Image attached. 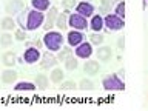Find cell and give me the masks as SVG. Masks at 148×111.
Instances as JSON below:
<instances>
[{"mask_svg":"<svg viewBox=\"0 0 148 111\" xmlns=\"http://www.w3.org/2000/svg\"><path fill=\"white\" fill-rule=\"evenodd\" d=\"M43 43L46 45V48L51 49V51H59L62 43H63V37H62L60 32L49 31L48 34L43 37Z\"/></svg>","mask_w":148,"mask_h":111,"instance_id":"cell-1","label":"cell"},{"mask_svg":"<svg viewBox=\"0 0 148 111\" xmlns=\"http://www.w3.org/2000/svg\"><path fill=\"white\" fill-rule=\"evenodd\" d=\"M42 22H43V14L39 12V9H37V11H31L29 14H28L26 28L31 29V31H34V29H37V28L42 25Z\"/></svg>","mask_w":148,"mask_h":111,"instance_id":"cell-2","label":"cell"},{"mask_svg":"<svg viewBox=\"0 0 148 111\" xmlns=\"http://www.w3.org/2000/svg\"><path fill=\"white\" fill-rule=\"evenodd\" d=\"M103 88L105 90H111V91H122L125 88V85L116 74H113V76L106 77L103 80Z\"/></svg>","mask_w":148,"mask_h":111,"instance_id":"cell-3","label":"cell"},{"mask_svg":"<svg viewBox=\"0 0 148 111\" xmlns=\"http://www.w3.org/2000/svg\"><path fill=\"white\" fill-rule=\"evenodd\" d=\"M105 25L108 26V29L111 31H117V29H122L123 28V20L122 17H119L117 14H108V16L105 17Z\"/></svg>","mask_w":148,"mask_h":111,"instance_id":"cell-4","label":"cell"},{"mask_svg":"<svg viewBox=\"0 0 148 111\" xmlns=\"http://www.w3.org/2000/svg\"><path fill=\"white\" fill-rule=\"evenodd\" d=\"M69 25L73 28H76V29H85L88 23H86V18L82 14H73L69 17Z\"/></svg>","mask_w":148,"mask_h":111,"instance_id":"cell-5","label":"cell"},{"mask_svg":"<svg viewBox=\"0 0 148 111\" xmlns=\"http://www.w3.org/2000/svg\"><path fill=\"white\" fill-rule=\"evenodd\" d=\"M76 54L77 57H82V59H86L90 57V56L92 54V49H91V43H80L77 45V49H76Z\"/></svg>","mask_w":148,"mask_h":111,"instance_id":"cell-6","label":"cell"},{"mask_svg":"<svg viewBox=\"0 0 148 111\" xmlns=\"http://www.w3.org/2000/svg\"><path fill=\"white\" fill-rule=\"evenodd\" d=\"M23 59H25L28 63H36L37 60L40 59L39 49H37V48H28L25 51V54H23Z\"/></svg>","mask_w":148,"mask_h":111,"instance_id":"cell-7","label":"cell"},{"mask_svg":"<svg viewBox=\"0 0 148 111\" xmlns=\"http://www.w3.org/2000/svg\"><path fill=\"white\" fill-rule=\"evenodd\" d=\"M56 63H57V59H56L53 54L46 53V54H43V59H42V63H40V66L43 68V69H49V68L56 66Z\"/></svg>","mask_w":148,"mask_h":111,"instance_id":"cell-8","label":"cell"},{"mask_svg":"<svg viewBox=\"0 0 148 111\" xmlns=\"http://www.w3.org/2000/svg\"><path fill=\"white\" fill-rule=\"evenodd\" d=\"M23 6H25V3H23L22 0H11V2L6 5V12L8 14H16V12L20 11V9H23Z\"/></svg>","mask_w":148,"mask_h":111,"instance_id":"cell-9","label":"cell"},{"mask_svg":"<svg viewBox=\"0 0 148 111\" xmlns=\"http://www.w3.org/2000/svg\"><path fill=\"white\" fill-rule=\"evenodd\" d=\"M77 12L82 14L83 17H90L91 14L94 12V8H92V5L83 2V3H80V5H77Z\"/></svg>","mask_w":148,"mask_h":111,"instance_id":"cell-10","label":"cell"},{"mask_svg":"<svg viewBox=\"0 0 148 111\" xmlns=\"http://www.w3.org/2000/svg\"><path fill=\"white\" fill-rule=\"evenodd\" d=\"M56 16H57V9H56V8H51V9H49V12H48V16H46V23L43 25L46 31H49L51 28L54 26V20H56Z\"/></svg>","mask_w":148,"mask_h":111,"instance_id":"cell-11","label":"cell"},{"mask_svg":"<svg viewBox=\"0 0 148 111\" xmlns=\"http://www.w3.org/2000/svg\"><path fill=\"white\" fill-rule=\"evenodd\" d=\"M82 40H83V36L80 34V32H77V31H71L68 34V42H69V45H73V46L80 45Z\"/></svg>","mask_w":148,"mask_h":111,"instance_id":"cell-12","label":"cell"},{"mask_svg":"<svg viewBox=\"0 0 148 111\" xmlns=\"http://www.w3.org/2000/svg\"><path fill=\"white\" fill-rule=\"evenodd\" d=\"M16 79H17V73L12 71V69H6V71H3V74H2L3 83H12Z\"/></svg>","mask_w":148,"mask_h":111,"instance_id":"cell-13","label":"cell"},{"mask_svg":"<svg viewBox=\"0 0 148 111\" xmlns=\"http://www.w3.org/2000/svg\"><path fill=\"white\" fill-rule=\"evenodd\" d=\"M85 73L86 74H97V73H99V63L94 62V60L86 62L85 63Z\"/></svg>","mask_w":148,"mask_h":111,"instance_id":"cell-14","label":"cell"},{"mask_svg":"<svg viewBox=\"0 0 148 111\" xmlns=\"http://www.w3.org/2000/svg\"><path fill=\"white\" fill-rule=\"evenodd\" d=\"M97 57H99V60H102V62H105V60H108L111 57V49L108 48V46H103V48H99V51H97Z\"/></svg>","mask_w":148,"mask_h":111,"instance_id":"cell-15","label":"cell"},{"mask_svg":"<svg viewBox=\"0 0 148 111\" xmlns=\"http://www.w3.org/2000/svg\"><path fill=\"white\" fill-rule=\"evenodd\" d=\"M3 63L6 65V66H12V65H16V54H14L12 51L5 53L3 54Z\"/></svg>","mask_w":148,"mask_h":111,"instance_id":"cell-16","label":"cell"},{"mask_svg":"<svg viewBox=\"0 0 148 111\" xmlns=\"http://www.w3.org/2000/svg\"><path fill=\"white\" fill-rule=\"evenodd\" d=\"M102 26H103V18H102L100 16H94L91 20V28L94 31H100Z\"/></svg>","mask_w":148,"mask_h":111,"instance_id":"cell-17","label":"cell"},{"mask_svg":"<svg viewBox=\"0 0 148 111\" xmlns=\"http://www.w3.org/2000/svg\"><path fill=\"white\" fill-rule=\"evenodd\" d=\"M62 79H63V71L60 68H54L53 73H51V80L54 83H59V82H62Z\"/></svg>","mask_w":148,"mask_h":111,"instance_id":"cell-18","label":"cell"},{"mask_svg":"<svg viewBox=\"0 0 148 111\" xmlns=\"http://www.w3.org/2000/svg\"><path fill=\"white\" fill-rule=\"evenodd\" d=\"M36 85L40 88V90H46L48 88V79H46V76H43V74H40V76L36 77Z\"/></svg>","mask_w":148,"mask_h":111,"instance_id":"cell-19","label":"cell"},{"mask_svg":"<svg viewBox=\"0 0 148 111\" xmlns=\"http://www.w3.org/2000/svg\"><path fill=\"white\" fill-rule=\"evenodd\" d=\"M48 5H49V0H32V6H34L36 9H39V11L46 9Z\"/></svg>","mask_w":148,"mask_h":111,"instance_id":"cell-20","label":"cell"},{"mask_svg":"<svg viewBox=\"0 0 148 111\" xmlns=\"http://www.w3.org/2000/svg\"><path fill=\"white\" fill-rule=\"evenodd\" d=\"M56 26H57L59 29H62V31L68 26V25H66V12H62V14L59 16L57 22H56Z\"/></svg>","mask_w":148,"mask_h":111,"instance_id":"cell-21","label":"cell"},{"mask_svg":"<svg viewBox=\"0 0 148 111\" xmlns=\"http://www.w3.org/2000/svg\"><path fill=\"white\" fill-rule=\"evenodd\" d=\"M16 90L17 91H23V90L32 91V90H36V85H34V83H29V82H20V83H17Z\"/></svg>","mask_w":148,"mask_h":111,"instance_id":"cell-22","label":"cell"},{"mask_svg":"<svg viewBox=\"0 0 148 111\" xmlns=\"http://www.w3.org/2000/svg\"><path fill=\"white\" fill-rule=\"evenodd\" d=\"M14 26H16V23H14V20L11 17H5L2 20V28H3V29L8 31V29H12Z\"/></svg>","mask_w":148,"mask_h":111,"instance_id":"cell-23","label":"cell"},{"mask_svg":"<svg viewBox=\"0 0 148 111\" xmlns=\"http://www.w3.org/2000/svg\"><path fill=\"white\" fill-rule=\"evenodd\" d=\"M69 56H71V49H69V48H62V51H60L59 56H57V59L60 60V62H65Z\"/></svg>","mask_w":148,"mask_h":111,"instance_id":"cell-24","label":"cell"},{"mask_svg":"<svg viewBox=\"0 0 148 111\" xmlns=\"http://www.w3.org/2000/svg\"><path fill=\"white\" fill-rule=\"evenodd\" d=\"M12 43V36L9 34H2L0 36V45L2 46H9Z\"/></svg>","mask_w":148,"mask_h":111,"instance_id":"cell-25","label":"cell"},{"mask_svg":"<svg viewBox=\"0 0 148 111\" xmlns=\"http://www.w3.org/2000/svg\"><path fill=\"white\" fill-rule=\"evenodd\" d=\"M65 66H66L68 69H76V68H77V60L69 56V57L65 60Z\"/></svg>","mask_w":148,"mask_h":111,"instance_id":"cell-26","label":"cell"},{"mask_svg":"<svg viewBox=\"0 0 148 111\" xmlns=\"http://www.w3.org/2000/svg\"><path fill=\"white\" fill-rule=\"evenodd\" d=\"M79 86H80V90H85V91H86V90H92V88H94L92 82H91V80H86V79H83Z\"/></svg>","mask_w":148,"mask_h":111,"instance_id":"cell-27","label":"cell"},{"mask_svg":"<svg viewBox=\"0 0 148 111\" xmlns=\"http://www.w3.org/2000/svg\"><path fill=\"white\" fill-rule=\"evenodd\" d=\"M116 14H117L119 17L125 16V5H123V2H119V5L116 6Z\"/></svg>","mask_w":148,"mask_h":111,"instance_id":"cell-28","label":"cell"},{"mask_svg":"<svg viewBox=\"0 0 148 111\" xmlns=\"http://www.w3.org/2000/svg\"><path fill=\"white\" fill-rule=\"evenodd\" d=\"M102 42H103V36H100V34H94V36H91V43H94V45H100Z\"/></svg>","mask_w":148,"mask_h":111,"instance_id":"cell-29","label":"cell"},{"mask_svg":"<svg viewBox=\"0 0 148 111\" xmlns=\"http://www.w3.org/2000/svg\"><path fill=\"white\" fill-rule=\"evenodd\" d=\"M60 88H62V90H74V88H76V83L71 82V80H68V82H63Z\"/></svg>","mask_w":148,"mask_h":111,"instance_id":"cell-30","label":"cell"},{"mask_svg":"<svg viewBox=\"0 0 148 111\" xmlns=\"http://www.w3.org/2000/svg\"><path fill=\"white\" fill-rule=\"evenodd\" d=\"M114 0H102V8L103 9H110L111 6H113Z\"/></svg>","mask_w":148,"mask_h":111,"instance_id":"cell-31","label":"cell"},{"mask_svg":"<svg viewBox=\"0 0 148 111\" xmlns=\"http://www.w3.org/2000/svg\"><path fill=\"white\" fill-rule=\"evenodd\" d=\"M16 39H17V40H25V39H26V34H25V31H22V29L16 31Z\"/></svg>","mask_w":148,"mask_h":111,"instance_id":"cell-32","label":"cell"},{"mask_svg":"<svg viewBox=\"0 0 148 111\" xmlns=\"http://www.w3.org/2000/svg\"><path fill=\"white\" fill-rule=\"evenodd\" d=\"M63 6L66 8V9H69V8H73L74 5H76V0H63Z\"/></svg>","mask_w":148,"mask_h":111,"instance_id":"cell-33","label":"cell"},{"mask_svg":"<svg viewBox=\"0 0 148 111\" xmlns=\"http://www.w3.org/2000/svg\"><path fill=\"white\" fill-rule=\"evenodd\" d=\"M145 2H148V0H145Z\"/></svg>","mask_w":148,"mask_h":111,"instance_id":"cell-34","label":"cell"}]
</instances>
